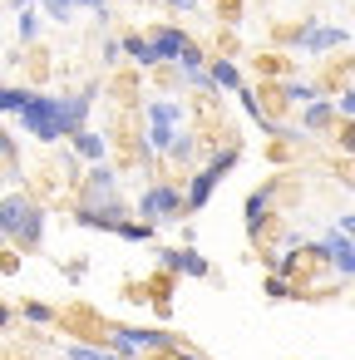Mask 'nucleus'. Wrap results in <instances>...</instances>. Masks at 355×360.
<instances>
[{"mask_svg": "<svg viewBox=\"0 0 355 360\" xmlns=\"http://www.w3.org/2000/svg\"><path fill=\"white\" fill-rule=\"evenodd\" d=\"M94 99H99V84H84L79 94H40V89H35V99H30L15 119H20V129H25L35 143H60V139H70L75 129L89 124Z\"/></svg>", "mask_w": 355, "mask_h": 360, "instance_id": "f257e3e1", "label": "nucleus"}, {"mask_svg": "<svg viewBox=\"0 0 355 360\" xmlns=\"http://www.w3.org/2000/svg\"><path fill=\"white\" fill-rule=\"evenodd\" d=\"M237 163H242V148H237V143H227V148H217L202 168H193V178H188V212H202V207L212 202L217 183H222Z\"/></svg>", "mask_w": 355, "mask_h": 360, "instance_id": "f03ea898", "label": "nucleus"}, {"mask_svg": "<svg viewBox=\"0 0 355 360\" xmlns=\"http://www.w3.org/2000/svg\"><path fill=\"white\" fill-rule=\"evenodd\" d=\"M188 212V188H173V183H148L138 198H134V217L143 222H178Z\"/></svg>", "mask_w": 355, "mask_h": 360, "instance_id": "7ed1b4c3", "label": "nucleus"}, {"mask_svg": "<svg viewBox=\"0 0 355 360\" xmlns=\"http://www.w3.org/2000/svg\"><path fill=\"white\" fill-rule=\"evenodd\" d=\"M109 345L119 355H143V350H178L183 340L173 330H143V326H104Z\"/></svg>", "mask_w": 355, "mask_h": 360, "instance_id": "20e7f679", "label": "nucleus"}, {"mask_svg": "<svg viewBox=\"0 0 355 360\" xmlns=\"http://www.w3.org/2000/svg\"><path fill=\"white\" fill-rule=\"evenodd\" d=\"M311 257H321V262H330L340 281H355V237H350V232H340V227H330V232H325L321 242H311Z\"/></svg>", "mask_w": 355, "mask_h": 360, "instance_id": "39448f33", "label": "nucleus"}, {"mask_svg": "<svg viewBox=\"0 0 355 360\" xmlns=\"http://www.w3.org/2000/svg\"><path fill=\"white\" fill-rule=\"evenodd\" d=\"M350 35L340 30V25H321V20H306L301 25V35H296V50L301 55H330V50H340Z\"/></svg>", "mask_w": 355, "mask_h": 360, "instance_id": "423d86ee", "label": "nucleus"}, {"mask_svg": "<svg viewBox=\"0 0 355 360\" xmlns=\"http://www.w3.org/2000/svg\"><path fill=\"white\" fill-rule=\"evenodd\" d=\"M40 11H45L55 25L75 20V11H89V15H99V20H109V15H114V11H109V0H40Z\"/></svg>", "mask_w": 355, "mask_h": 360, "instance_id": "0eeeda50", "label": "nucleus"}, {"mask_svg": "<svg viewBox=\"0 0 355 360\" xmlns=\"http://www.w3.org/2000/svg\"><path fill=\"white\" fill-rule=\"evenodd\" d=\"M30 198L25 193H11V198H0V242H15V232L25 227V217H30Z\"/></svg>", "mask_w": 355, "mask_h": 360, "instance_id": "6e6552de", "label": "nucleus"}, {"mask_svg": "<svg viewBox=\"0 0 355 360\" xmlns=\"http://www.w3.org/2000/svg\"><path fill=\"white\" fill-rule=\"evenodd\" d=\"M271 198H276V188H271V183L247 193V207H242V227H247V237H257V232L266 227V217H271Z\"/></svg>", "mask_w": 355, "mask_h": 360, "instance_id": "1a4fd4ad", "label": "nucleus"}, {"mask_svg": "<svg viewBox=\"0 0 355 360\" xmlns=\"http://www.w3.org/2000/svg\"><path fill=\"white\" fill-rule=\"evenodd\" d=\"M148 35H153V45H158V55H163V65H178V60L193 50V40H188L178 25H153Z\"/></svg>", "mask_w": 355, "mask_h": 360, "instance_id": "9d476101", "label": "nucleus"}, {"mask_svg": "<svg viewBox=\"0 0 355 360\" xmlns=\"http://www.w3.org/2000/svg\"><path fill=\"white\" fill-rule=\"evenodd\" d=\"M84 183H89V202H104V198L119 193V173L109 168V158L89 163V168H84Z\"/></svg>", "mask_w": 355, "mask_h": 360, "instance_id": "9b49d317", "label": "nucleus"}, {"mask_svg": "<svg viewBox=\"0 0 355 360\" xmlns=\"http://www.w3.org/2000/svg\"><path fill=\"white\" fill-rule=\"evenodd\" d=\"M124 60H134L138 70H158V65H163L153 35H124Z\"/></svg>", "mask_w": 355, "mask_h": 360, "instance_id": "f8f14e48", "label": "nucleus"}, {"mask_svg": "<svg viewBox=\"0 0 355 360\" xmlns=\"http://www.w3.org/2000/svg\"><path fill=\"white\" fill-rule=\"evenodd\" d=\"M70 148H75L84 163H99V158L109 153V139H104V134H94V129L84 124V129H75V134H70Z\"/></svg>", "mask_w": 355, "mask_h": 360, "instance_id": "ddd939ff", "label": "nucleus"}, {"mask_svg": "<svg viewBox=\"0 0 355 360\" xmlns=\"http://www.w3.org/2000/svg\"><path fill=\"white\" fill-rule=\"evenodd\" d=\"M335 119H340V114H335V99H316V104L301 109V129H306V139L321 134V129H330Z\"/></svg>", "mask_w": 355, "mask_h": 360, "instance_id": "4468645a", "label": "nucleus"}, {"mask_svg": "<svg viewBox=\"0 0 355 360\" xmlns=\"http://www.w3.org/2000/svg\"><path fill=\"white\" fill-rule=\"evenodd\" d=\"M143 119H148V124H173V129H183L188 109H183L178 99H148V104H143Z\"/></svg>", "mask_w": 355, "mask_h": 360, "instance_id": "2eb2a0df", "label": "nucleus"}, {"mask_svg": "<svg viewBox=\"0 0 355 360\" xmlns=\"http://www.w3.org/2000/svg\"><path fill=\"white\" fill-rule=\"evenodd\" d=\"M276 94H281V104H316L321 99V84H311V79H281L276 84Z\"/></svg>", "mask_w": 355, "mask_h": 360, "instance_id": "dca6fc26", "label": "nucleus"}, {"mask_svg": "<svg viewBox=\"0 0 355 360\" xmlns=\"http://www.w3.org/2000/svg\"><path fill=\"white\" fill-rule=\"evenodd\" d=\"M40 242H45V207L35 202V207H30V217H25V227L15 232V247H20V252H35Z\"/></svg>", "mask_w": 355, "mask_h": 360, "instance_id": "f3484780", "label": "nucleus"}, {"mask_svg": "<svg viewBox=\"0 0 355 360\" xmlns=\"http://www.w3.org/2000/svg\"><path fill=\"white\" fill-rule=\"evenodd\" d=\"M40 15L45 11H35V6H15V35H20V45L40 40Z\"/></svg>", "mask_w": 355, "mask_h": 360, "instance_id": "a211bd4d", "label": "nucleus"}, {"mask_svg": "<svg viewBox=\"0 0 355 360\" xmlns=\"http://www.w3.org/2000/svg\"><path fill=\"white\" fill-rule=\"evenodd\" d=\"M207 70H212V84H217V89H227V94H237V89H242V70H237L232 60H222V55H217Z\"/></svg>", "mask_w": 355, "mask_h": 360, "instance_id": "6ab92c4d", "label": "nucleus"}, {"mask_svg": "<svg viewBox=\"0 0 355 360\" xmlns=\"http://www.w3.org/2000/svg\"><path fill=\"white\" fill-rule=\"evenodd\" d=\"M178 276L202 281V276H212V266H207V257H202L198 247H183V252H178Z\"/></svg>", "mask_w": 355, "mask_h": 360, "instance_id": "aec40b11", "label": "nucleus"}, {"mask_svg": "<svg viewBox=\"0 0 355 360\" xmlns=\"http://www.w3.org/2000/svg\"><path fill=\"white\" fill-rule=\"evenodd\" d=\"M30 99H35V89H25V84H0V119H6V114H20Z\"/></svg>", "mask_w": 355, "mask_h": 360, "instance_id": "412c9836", "label": "nucleus"}, {"mask_svg": "<svg viewBox=\"0 0 355 360\" xmlns=\"http://www.w3.org/2000/svg\"><path fill=\"white\" fill-rule=\"evenodd\" d=\"M153 232H158V222H143V217H124L119 222V237L124 242H153Z\"/></svg>", "mask_w": 355, "mask_h": 360, "instance_id": "4be33fe9", "label": "nucleus"}, {"mask_svg": "<svg viewBox=\"0 0 355 360\" xmlns=\"http://www.w3.org/2000/svg\"><path fill=\"white\" fill-rule=\"evenodd\" d=\"M0 163H6V173H20V143L6 124H0Z\"/></svg>", "mask_w": 355, "mask_h": 360, "instance_id": "5701e85b", "label": "nucleus"}, {"mask_svg": "<svg viewBox=\"0 0 355 360\" xmlns=\"http://www.w3.org/2000/svg\"><path fill=\"white\" fill-rule=\"evenodd\" d=\"M193 158H198V139H193V134H178V143L168 148V163H178V168H193Z\"/></svg>", "mask_w": 355, "mask_h": 360, "instance_id": "b1692460", "label": "nucleus"}, {"mask_svg": "<svg viewBox=\"0 0 355 360\" xmlns=\"http://www.w3.org/2000/svg\"><path fill=\"white\" fill-rule=\"evenodd\" d=\"M262 291H266L271 301H291V296H301V291L291 286V276H281V271H271V276L262 281Z\"/></svg>", "mask_w": 355, "mask_h": 360, "instance_id": "393cba45", "label": "nucleus"}, {"mask_svg": "<svg viewBox=\"0 0 355 360\" xmlns=\"http://www.w3.org/2000/svg\"><path fill=\"white\" fill-rule=\"evenodd\" d=\"M20 316H25L30 326H55V306H45V301H25Z\"/></svg>", "mask_w": 355, "mask_h": 360, "instance_id": "a878e982", "label": "nucleus"}, {"mask_svg": "<svg viewBox=\"0 0 355 360\" xmlns=\"http://www.w3.org/2000/svg\"><path fill=\"white\" fill-rule=\"evenodd\" d=\"M119 355V350H114ZM109 350H94V345H65V360H114Z\"/></svg>", "mask_w": 355, "mask_h": 360, "instance_id": "bb28decb", "label": "nucleus"}, {"mask_svg": "<svg viewBox=\"0 0 355 360\" xmlns=\"http://www.w3.org/2000/svg\"><path fill=\"white\" fill-rule=\"evenodd\" d=\"M335 114L340 119H355V89H340L335 94Z\"/></svg>", "mask_w": 355, "mask_h": 360, "instance_id": "cd10ccee", "label": "nucleus"}, {"mask_svg": "<svg viewBox=\"0 0 355 360\" xmlns=\"http://www.w3.org/2000/svg\"><path fill=\"white\" fill-rule=\"evenodd\" d=\"M178 252H183V247H158V266H163V271H178Z\"/></svg>", "mask_w": 355, "mask_h": 360, "instance_id": "c85d7f7f", "label": "nucleus"}, {"mask_svg": "<svg viewBox=\"0 0 355 360\" xmlns=\"http://www.w3.org/2000/svg\"><path fill=\"white\" fill-rule=\"evenodd\" d=\"M124 60V40H104V65H119Z\"/></svg>", "mask_w": 355, "mask_h": 360, "instance_id": "c756f323", "label": "nucleus"}, {"mask_svg": "<svg viewBox=\"0 0 355 360\" xmlns=\"http://www.w3.org/2000/svg\"><path fill=\"white\" fill-rule=\"evenodd\" d=\"M168 6L183 11V15H198V11H202V0H168Z\"/></svg>", "mask_w": 355, "mask_h": 360, "instance_id": "7c9ffc66", "label": "nucleus"}, {"mask_svg": "<svg viewBox=\"0 0 355 360\" xmlns=\"http://www.w3.org/2000/svg\"><path fill=\"white\" fill-rule=\"evenodd\" d=\"M345 153H355V119H345V139H340Z\"/></svg>", "mask_w": 355, "mask_h": 360, "instance_id": "2f4dec72", "label": "nucleus"}, {"mask_svg": "<svg viewBox=\"0 0 355 360\" xmlns=\"http://www.w3.org/2000/svg\"><path fill=\"white\" fill-rule=\"evenodd\" d=\"M178 360H207L202 350H188V345H178Z\"/></svg>", "mask_w": 355, "mask_h": 360, "instance_id": "473e14b6", "label": "nucleus"}, {"mask_svg": "<svg viewBox=\"0 0 355 360\" xmlns=\"http://www.w3.org/2000/svg\"><path fill=\"white\" fill-rule=\"evenodd\" d=\"M11 321H15V311H11V306H0V330H6Z\"/></svg>", "mask_w": 355, "mask_h": 360, "instance_id": "72a5a7b5", "label": "nucleus"}, {"mask_svg": "<svg viewBox=\"0 0 355 360\" xmlns=\"http://www.w3.org/2000/svg\"><path fill=\"white\" fill-rule=\"evenodd\" d=\"M15 6H35V0H15Z\"/></svg>", "mask_w": 355, "mask_h": 360, "instance_id": "f704fd0d", "label": "nucleus"}, {"mask_svg": "<svg viewBox=\"0 0 355 360\" xmlns=\"http://www.w3.org/2000/svg\"><path fill=\"white\" fill-rule=\"evenodd\" d=\"M114 360H129V355H114Z\"/></svg>", "mask_w": 355, "mask_h": 360, "instance_id": "c9c22d12", "label": "nucleus"}, {"mask_svg": "<svg viewBox=\"0 0 355 360\" xmlns=\"http://www.w3.org/2000/svg\"><path fill=\"white\" fill-rule=\"evenodd\" d=\"M350 198H355V183H350Z\"/></svg>", "mask_w": 355, "mask_h": 360, "instance_id": "e433bc0d", "label": "nucleus"}, {"mask_svg": "<svg viewBox=\"0 0 355 360\" xmlns=\"http://www.w3.org/2000/svg\"><path fill=\"white\" fill-rule=\"evenodd\" d=\"M0 84H6V79H0Z\"/></svg>", "mask_w": 355, "mask_h": 360, "instance_id": "4c0bfd02", "label": "nucleus"}]
</instances>
